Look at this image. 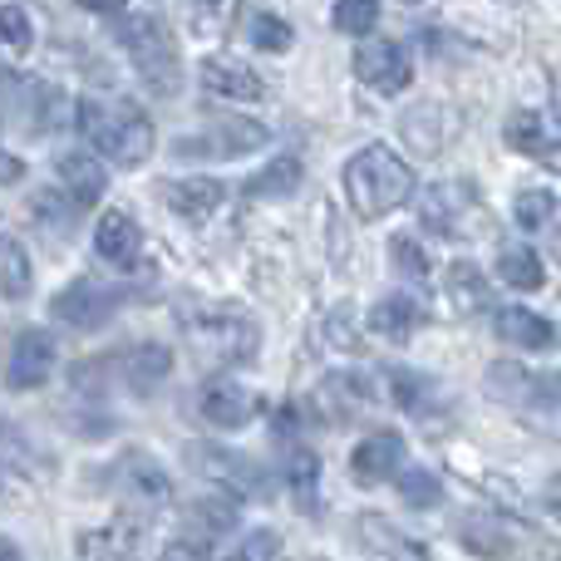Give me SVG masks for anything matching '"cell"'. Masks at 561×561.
<instances>
[{
	"instance_id": "1",
	"label": "cell",
	"mask_w": 561,
	"mask_h": 561,
	"mask_svg": "<svg viewBox=\"0 0 561 561\" xmlns=\"http://www.w3.org/2000/svg\"><path fill=\"white\" fill-rule=\"evenodd\" d=\"M183 335L207 369L247 365V359H256V350H262V325H256L242 306H187Z\"/></svg>"
},
{
	"instance_id": "2",
	"label": "cell",
	"mask_w": 561,
	"mask_h": 561,
	"mask_svg": "<svg viewBox=\"0 0 561 561\" xmlns=\"http://www.w3.org/2000/svg\"><path fill=\"white\" fill-rule=\"evenodd\" d=\"M79 134L118 168L148 163L153 144H158L148 114H138V108H128V104H104V99H84V104H79Z\"/></svg>"
},
{
	"instance_id": "3",
	"label": "cell",
	"mask_w": 561,
	"mask_h": 561,
	"mask_svg": "<svg viewBox=\"0 0 561 561\" xmlns=\"http://www.w3.org/2000/svg\"><path fill=\"white\" fill-rule=\"evenodd\" d=\"M345 197L359 217H385L414 197V173L389 148H359L345 163Z\"/></svg>"
},
{
	"instance_id": "4",
	"label": "cell",
	"mask_w": 561,
	"mask_h": 561,
	"mask_svg": "<svg viewBox=\"0 0 561 561\" xmlns=\"http://www.w3.org/2000/svg\"><path fill=\"white\" fill-rule=\"evenodd\" d=\"M118 39H124L138 79H144L153 94H163V99L178 94V84H183V65H178V45H173V35H168L163 20L148 15V10H138V15H128L124 25H118Z\"/></svg>"
},
{
	"instance_id": "5",
	"label": "cell",
	"mask_w": 561,
	"mask_h": 561,
	"mask_svg": "<svg viewBox=\"0 0 561 561\" xmlns=\"http://www.w3.org/2000/svg\"><path fill=\"white\" fill-rule=\"evenodd\" d=\"M266 128L256 124V118H217V124H207V128H197V134H187V138H178L173 144V153L178 158H193V163H227V158H247L252 148H262L266 144Z\"/></svg>"
},
{
	"instance_id": "6",
	"label": "cell",
	"mask_w": 561,
	"mask_h": 561,
	"mask_svg": "<svg viewBox=\"0 0 561 561\" xmlns=\"http://www.w3.org/2000/svg\"><path fill=\"white\" fill-rule=\"evenodd\" d=\"M124 296L128 290H118V286L75 280V286H65L55 300H49V310H55V320H65V325H75V330H99L118 306H124Z\"/></svg>"
},
{
	"instance_id": "7",
	"label": "cell",
	"mask_w": 561,
	"mask_h": 561,
	"mask_svg": "<svg viewBox=\"0 0 561 561\" xmlns=\"http://www.w3.org/2000/svg\"><path fill=\"white\" fill-rule=\"evenodd\" d=\"M55 340H49V330L30 325L15 335V345H10V365H5V385L10 389H39L49 375H55Z\"/></svg>"
},
{
	"instance_id": "8",
	"label": "cell",
	"mask_w": 561,
	"mask_h": 561,
	"mask_svg": "<svg viewBox=\"0 0 561 561\" xmlns=\"http://www.w3.org/2000/svg\"><path fill=\"white\" fill-rule=\"evenodd\" d=\"M355 75L365 79L375 94H399V89H409V79H414V65H409V55L394 39H365V45L355 49Z\"/></svg>"
},
{
	"instance_id": "9",
	"label": "cell",
	"mask_w": 561,
	"mask_h": 561,
	"mask_svg": "<svg viewBox=\"0 0 561 561\" xmlns=\"http://www.w3.org/2000/svg\"><path fill=\"white\" fill-rule=\"evenodd\" d=\"M419 217H424V227H434V232H468L463 222H473L478 217V193L468 183H434L419 193Z\"/></svg>"
},
{
	"instance_id": "10",
	"label": "cell",
	"mask_w": 561,
	"mask_h": 561,
	"mask_svg": "<svg viewBox=\"0 0 561 561\" xmlns=\"http://www.w3.org/2000/svg\"><path fill=\"white\" fill-rule=\"evenodd\" d=\"M399 468H404V438L389 434V428L369 434L365 444L355 448V458H350V473H355V483H365V488L389 483Z\"/></svg>"
},
{
	"instance_id": "11",
	"label": "cell",
	"mask_w": 561,
	"mask_h": 561,
	"mask_svg": "<svg viewBox=\"0 0 561 561\" xmlns=\"http://www.w3.org/2000/svg\"><path fill=\"white\" fill-rule=\"evenodd\" d=\"M256 409L262 404L252 399V389L232 385V379H213V385L203 389V419L213 428H227V434H237V428L252 424Z\"/></svg>"
},
{
	"instance_id": "12",
	"label": "cell",
	"mask_w": 561,
	"mask_h": 561,
	"mask_svg": "<svg viewBox=\"0 0 561 561\" xmlns=\"http://www.w3.org/2000/svg\"><path fill=\"white\" fill-rule=\"evenodd\" d=\"M203 89L207 94H217V99H232V104H256V99L266 94V84H262V75H252L247 65H237V59H222V55H213V59H203Z\"/></svg>"
},
{
	"instance_id": "13",
	"label": "cell",
	"mask_w": 561,
	"mask_h": 561,
	"mask_svg": "<svg viewBox=\"0 0 561 561\" xmlns=\"http://www.w3.org/2000/svg\"><path fill=\"white\" fill-rule=\"evenodd\" d=\"M222 203H227V187L217 183V178H183V183L168 187V207L193 227L213 222V217L222 213Z\"/></svg>"
},
{
	"instance_id": "14",
	"label": "cell",
	"mask_w": 561,
	"mask_h": 561,
	"mask_svg": "<svg viewBox=\"0 0 561 561\" xmlns=\"http://www.w3.org/2000/svg\"><path fill=\"white\" fill-rule=\"evenodd\" d=\"M59 187L69 193V203L75 207H94L99 197H104V187H108V173L99 168L94 153H65L59 158Z\"/></svg>"
},
{
	"instance_id": "15",
	"label": "cell",
	"mask_w": 561,
	"mask_h": 561,
	"mask_svg": "<svg viewBox=\"0 0 561 561\" xmlns=\"http://www.w3.org/2000/svg\"><path fill=\"white\" fill-rule=\"evenodd\" d=\"M493 330H497V340H507V345H517V350H552V345H557L552 320L533 316V310H523V306L497 310V316H493Z\"/></svg>"
},
{
	"instance_id": "16",
	"label": "cell",
	"mask_w": 561,
	"mask_h": 561,
	"mask_svg": "<svg viewBox=\"0 0 561 561\" xmlns=\"http://www.w3.org/2000/svg\"><path fill=\"white\" fill-rule=\"evenodd\" d=\"M138 247H144V237H138V222H128V213H104V217H99L94 252L104 256V262L134 266L138 262Z\"/></svg>"
},
{
	"instance_id": "17",
	"label": "cell",
	"mask_w": 561,
	"mask_h": 561,
	"mask_svg": "<svg viewBox=\"0 0 561 561\" xmlns=\"http://www.w3.org/2000/svg\"><path fill=\"white\" fill-rule=\"evenodd\" d=\"M114 365H118V375L128 379V389L148 394V389H158V379H168V369H173V350L148 340V345H138V350H124Z\"/></svg>"
},
{
	"instance_id": "18",
	"label": "cell",
	"mask_w": 561,
	"mask_h": 561,
	"mask_svg": "<svg viewBox=\"0 0 561 561\" xmlns=\"http://www.w3.org/2000/svg\"><path fill=\"white\" fill-rule=\"evenodd\" d=\"M507 144H513L517 153H527V158H542V163H552L557 158L552 124H547L542 114H533V108H517V114L507 118Z\"/></svg>"
},
{
	"instance_id": "19",
	"label": "cell",
	"mask_w": 561,
	"mask_h": 561,
	"mask_svg": "<svg viewBox=\"0 0 561 561\" xmlns=\"http://www.w3.org/2000/svg\"><path fill=\"white\" fill-rule=\"evenodd\" d=\"M369 325H375L385 340H409L419 325H424V306H419L414 296H404V290H394V296H385L375 310H369Z\"/></svg>"
},
{
	"instance_id": "20",
	"label": "cell",
	"mask_w": 561,
	"mask_h": 561,
	"mask_svg": "<svg viewBox=\"0 0 561 561\" xmlns=\"http://www.w3.org/2000/svg\"><path fill=\"white\" fill-rule=\"evenodd\" d=\"M458 533H463V542L473 547V552H483V557H497V561L517 557V537L507 533L503 523H493V517H463Z\"/></svg>"
},
{
	"instance_id": "21",
	"label": "cell",
	"mask_w": 561,
	"mask_h": 561,
	"mask_svg": "<svg viewBox=\"0 0 561 561\" xmlns=\"http://www.w3.org/2000/svg\"><path fill=\"white\" fill-rule=\"evenodd\" d=\"M300 178H306L300 158H276L272 168H262V173L247 183V197H256V203H276V197H290V193H296Z\"/></svg>"
},
{
	"instance_id": "22",
	"label": "cell",
	"mask_w": 561,
	"mask_h": 561,
	"mask_svg": "<svg viewBox=\"0 0 561 561\" xmlns=\"http://www.w3.org/2000/svg\"><path fill=\"white\" fill-rule=\"evenodd\" d=\"M207 458V473H217L222 483H242V488H256V493H272V478L262 473L256 463H247V454H222V448H197Z\"/></svg>"
},
{
	"instance_id": "23",
	"label": "cell",
	"mask_w": 561,
	"mask_h": 561,
	"mask_svg": "<svg viewBox=\"0 0 561 561\" xmlns=\"http://www.w3.org/2000/svg\"><path fill=\"white\" fill-rule=\"evenodd\" d=\"M552 379H537V375H527V369H517V365H493L488 369V394H497V399H507V404H533V394L537 389H547Z\"/></svg>"
},
{
	"instance_id": "24",
	"label": "cell",
	"mask_w": 561,
	"mask_h": 561,
	"mask_svg": "<svg viewBox=\"0 0 561 561\" xmlns=\"http://www.w3.org/2000/svg\"><path fill=\"white\" fill-rule=\"evenodd\" d=\"M448 300H454L463 316H478L488 306V280L473 262H454L448 266Z\"/></svg>"
},
{
	"instance_id": "25",
	"label": "cell",
	"mask_w": 561,
	"mask_h": 561,
	"mask_svg": "<svg viewBox=\"0 0 561 561\" xmlns=\"http://www.w3.org/2000/svg\"><path fill=\"white\" fill-rule=\"evenodd\" d=\"M497 276H503L513 290H537L547 280V266L533 247H507L503 262H497Z\"/></svg>"
},
{
	"instance_id": "26",
	"label": "cell",
	"mask_w": 561,
	"mask_h": 561,
	"mask_svg": "<svg viewBox=\"0 0 561 561\" xmlns=\"http://www.w3.org/2000/svg\"><path fill=\"white\" fill-rule=\"evenodd\" d=\"M325 399L335 404V419H340V424H350V419H355V409L375 399V389L365 385V375H335V379L325 385Z\"/></svg>"
},
{
	"instance_id": "27",
	"label": "cell",
	"mask_w": 561,
	"mask_h": 561,
	"mask_svg": "<svg viewBox=\"0 0 561 561\" xmlns=\"http://www.w3.org/2000/svg\"><path fill=\"white\" fill-rule=\"evenodd\" d=\"M513 217H517V227H527V232H542V227H552V217H557L552 187H527V193H517Z\"/></svg>"
},
{
	"instance_id": "28",
	"label": "cell",
	"mask_w": 561,
	"mask_h": 561,
	"mask_svg": "<svg viewBox=\"0 0 561 561\" xmlns=\"http://www.w3.org/2000/svg\"><path fill=\"white\" fill-rule=\"evenodd\" d=\"M25 290H30V262H25V252H20L15 242H5V237H0V296L20 300Z\"/></svg>"
},
{
	"instance_id": "29",
	"label": "cell",
	"mask_w": 561,
	"mask_h": 561,
	"mask_svg": "<svg viewBox=\"0 0 561 561\" xmlns=\"http://www.w3.org/2000/svg\"><path fill=\"white\" fill-rule=\"evenodd\" d=\"M330 20H335L340 35H369L379 20V0H335Z\"/></svg>"
},
{
	"instance_id": "30",
	"label": "cell",
	"mask_w": 561,
	"mask_h": 561,
	"mask_svg": "<svg viewBox=\"0 0 561 561\" xmlns=\"http://www.w3.org/2000/svg\"><path fill=\"white\" fill-rule=\"evenodd\" d=\"M290 39H296V30H290L280 15H272V10H256L252 15V45L256 49H266V55H286Z\"/></svg>"
},
{
	"instance_id": "31",
	"label": "cell",
	"mask_w": 561,
	"mask_h": 561,
	"mask_svg": "<svg viewBox=\"0 0 561 561\" xmlns=\"http://www.w3.org/2000/svg\"><path fill=\"white\" fill-rule=\"evenodd\" d=\"M359 533H369V547H379L389 561H428L419 547H409V542H399V533L389 523H379V517H365L359 523Z\"/></svg>"
},
{
	"instance_id": "32",
	"label": "cell",
	"mask_w": 561,
	"mask_h": 561,
	"mask_svg": "<svg viewBox=\"0 0 561 561\" xmlns=\"http://www.w3.org/2000/svg\"><path fill=\"white\" fill-rule=\"evenodd\" d=\"M389 256H394V272H399V276H409V280H428V256H424V247H419L409 232L389 237Z\"/></svg>"
},
{
	"instance_id": "33",
	"label": "cell",
	"mask_w": 561,
	"mask_h": 561,
	"mask_svg": "<svg viewBox=\"0 0 561 561\" xmlns=\"http://www.w3.org/2000/svg\"><path fill=\"white\" fill-rule=\"evenodd\" d=\"M193 513H197V523H207L213 533H227V527H237V497H227V493H203L193 503Z\"/></svg>"
},
{
	"instance_id": "34",
	"label": "cell",
	"mask_w": 561,
	"mask_h": 561,
	"mask_svg": "<svg viewBox=\"0 0 561 561\" xmlns=\"http://www.w3.org/2000/svg\"><path fill=\"white\" fill-rule=\"evenodd\" d=\"M0 39L10 49H20V55L35 45V25H30V15L20 5H0Z\"/></svg>"
},
{
	"instance_id": "35",
	"label": "cell",
	"mask_w": 561,
	"mask_h": 561,
	"mask_svg": "<svg viewBox=\"0 0 561 561\" xmlns=\"http://www.w3.org/2000/svg\"><path fill=\"white\" fill-rule=\"evenodd\" d=\"M399 493H404L409 507H434L438 497H444V488H438L434 473H424V468H414V473L399 478Z\"/></svg>"
},
{
	"instance_id": "36",
	"label": "cell",
	"mask_w": 561,
	"mask_h": 561,
	"mask_svg": "<svg viewBox=\"0 0 561 561\" xmlns=\"http://www.w3.org/2000/svg\"><path fill=\"white\" fill-rule=\"evenodd\" d=\"M290 488H296L300 507L306 513H316V458L300 448V454H290Z\"/></svg>"
},
{
	"instance_id": "37",
	"label": "cell",
	"mask_w": 561,
	"mask_h": 561,
	"mask_svg": "<svg viewBox=\"0 0 561 561\" xmlns=\"http://www.w3.org/2000/svg\"><path fill=\"white\" fill-rule=\"evenodd\" d=\"M434 124H438V108L434 104H419V108H409L404 114V134L409 138H424V144H419V153H438V134H434Z\"/></svg>"
},
{
	"instance_id": "38",
	"label": "cell",
	"mask_w": 561,
	"mask_h": 561,
	"mask_svg": "<svg viewBox=\"0 0 561 561\" xmlns=\"http://www.w3.org/2000/svg\"><path fill=\"white\" fill-rule=\"evenodd\" d=\"M232 5H237V0H187V10H193V25L203 30V35L222 30L227 20H232Z\"/></svg>"
},
{
	"instance_id": "39",
	"label": "cell",
	"mask_w": 561,
	"mask_h": 561,
	"mask_svg": "<svg viewBox=\"0 0 561 561\" xmlns=\"http://www.w3.org/2000/svg\"><path fill=\"white\" fill-rule=\"evenodd\" d=\"M35 217H39V227H45L49 237L59 232V242L75 232V227H69V213H55V193H39V197H35Z\"/></svg>"
},
{
	"instance_id": "40",
	"label": "cell",
	"mask_w": 561,
	"mask_h": 561,
	"mask_svg": "<svg viewBox=\"0 0 561 561\" xmlns=\"http://www.w3.org/2000/svg\"><path fill=\"white\" fill-rule=\"evenodd\" d=\"M424 389H428V379H424V375H409V369H394V394H399V404H404V409H414L419 399H424Z\"/></svg>"
},
{
	"instance_id": "41",
	"label": "cell",
	"mask_w": 561,
	"mask_h": 561,
	"mask_svg": "<svg viewBox=\"0 0 561 561\" xmlns=\"http://www.w3.org/2000/svg\"><path fill=\"white\" fill-rule=\"evenodd\" d=\"M163 561H213L203 542H168L163 547Z\"/></svg>"
},
{
	"instance_id": "42",
	"label": "cell",
	"mask_w": 561,
	"mask_h": 561,
	"mask_svg": "<svg viewBox=\"0 0 561 561\" xmlns=\"http://www.w3.org/2000/svg\"><path fill=\"white\" fill-rule=\"evenodd\" d=\"M276 557V533H256L247 542V561H272Z\"/></svg>"
},
{
	"instance_id": "43",
	"label": "cell",
	"mask_w": 561,
	"mask_h": 561,
	"mask_svg": "<svg viewBox=\"0 0 561 561\" xmlns=\"http://www.w3.org/2000/svg\"><path fill=\"white\" fill-rule=\"evenodd\" d=\"M20 178H25V163H20V158H10L5 148H0V183H20Z\"/></svg>"
},
{
	"instance_id": "44",
	"label": "cell",
	"mask_w": 561,
	"mask_h": 561,
	"mask_svg": "<svg viewBox=\"0 0 561 561\" xmlns=\"http://www.w3.org/2000/svg\"><path fill=\"white\" fill-rule=\"evenodd\" d=\"M84 10H94V15H118V10H128V0H79Z\"/></svg>"
},
{
	"instance_id": "45",
	"label": "cell",
	"mask_w": 561,
	"mask_h": 561,
	"mask_svg": "<svg viewBox=\"0 0 561 561\" xmlns=\"http://www.w3.org/2000/svg\"><path fill=\"white\" fill-rule=\"evenodd\" d=\"M0 561H25V557H20V547L10 542V537H0Z\"/></svg>"
}]
</instances>
